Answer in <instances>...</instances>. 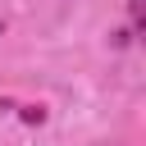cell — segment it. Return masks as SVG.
Segmentation results:
<instances>
[]
</instances>
